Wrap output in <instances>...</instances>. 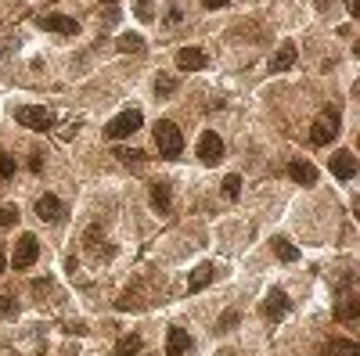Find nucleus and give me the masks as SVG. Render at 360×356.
I'll use <instances>...</instances> for the list:
<instances>
[{"instance_id":"f257e3e1","label":"nucleus","mask_w":360,"mask_h":356,"mask_svg":"<svg viewBox=\"0 0 360 356\" xmlns=\"http://www.w3.org/2000/svg\"><path fill=\"white\" fill-rule=\"evenodd\" d=\"M155 148H159V155L162 158H180V151H184V137H180V126L173 123V119H159L155 123Z\"/></svg>"},{"instance_id":"f03ea898","label":"nucleus","mask_w":360,"mask_h":356,"mask_svg":"<svg viewBox=\"0 0 360 356\" xmlns=\"http://www.w3.org/2000/svg\"><path fill=\"white\" fill-rule=\"evenodd\" d=\"M339 129H342L339 108H324V112H321V119L310 126V140H314L317 148H321V144H332V140L339 137Z\"/></svg>"},{"instance_id":"7ed1b4c3","label":"nucleus","mask_w":360,"mask_h":356,"mask_svg":"<svg viewBox=\"0 0 360 356\" xmlns=\"http://www.w3.org/2000/svg\"><path fill=\"white\" fill-rule=\"evenodd\" d=\"M140 123H145V116H140V108H127V112H119V116L105 126V137L108 140H123V137H130L140 129Z\"/></svg>"},{"instance_id":"20e7f679","label":"nucleus","mask_w":360,"mask_h":356,"mask_svg":"<svg viewBox=\"0 0 360 356\" xmlns=\"http://www.w3.org/2000/svg\"><path fill=\"white\" fill-rule=\"evenodd\" d=\"M14 123H22L29 129H51L54 126V112L40 108V105H22V108H14Z\"/></svg>"},{"instance_id":"39448f33","label":"nucleus","mask_w":360,"mask_h":356,"mask_svg":"<svg viewBox=\"0 0 360 356\" xmlns=\"http://www.w3.org/2000/svg\"><path fill=\"white\" fill-rule=\"evenodd\" d=\"M36 255H40V241H36V234H22L19 241H14L11 266H14V270H29V266L36 263Z\"/></svg>"},{"instance_id":"423d86ee","label":"nucleus","mask_w":360,"mask_h":356,"mask_svg":"<svg viewBox=\"0 0 360 356\" xmlns=\"http://www.w3.org/2000/svg\"><path fill=\"white\" fill-rule=\"evenodd\" d=\"M288 310H292V302H288V295L281 288H274L267 299H263V306H260V313L267 317L271 324H277V320H285L288 317Z\"/></svg>"},{"instance_id":"0eeeda50","label":"nucleus","mask_w":360,"mask_h":356,"mask_svg":"<svg viewBox=\"0 0 360 356\" xmlns=\"http://www.w3.org/2000/svg\"><path fill=\"white\" fill-rule=\"evenodd\" d=\"M328 169H332L335 180H353V176H357V155L353 151H332Z\"/></svg>"},{"instance_id":"6e6552de","label":"nucleus","mask_w":360,"mask_h":356,"mask_svg":"<svg viewBox=\"0 0 360 356\" xmlns=\"http://www.w3.org/2000/svg\"><path fill=\"white\" fill-rule=\"evenodd\" d=\"M198 158L206 162V166H216V162L224 158V140L213 134V129H206V134L198 137Z\"/></svg>"},{"instance_id":"1a4fd4ad","label":"nucleus","mask_w":360,"mask_h":356,"mask_svg":"<svg viewBox=\"0 0 360 356\" xmlns=\"http://www.w3.org/2000/svg\"><path fill=\"white\" fill-rule=\"evenodd\" d=\"M36 25L47 32H65V36H76L80 32V22L69 19V14H36Z\"/></svg>"},{"instance_id":"9d476101","label":"nucleus","mask_w":360,"mask_h":356,"mask_svg":"<svg viewBox=\"0 0 360 356\" xmlns=\"http://www.w3.org/2000/svg\"><path fill=\"white\" fill-rule=\"evenodd\" d=\"M61 213H65V209H61V198H58V194H40V198H36V216H40L43 223H58Z\"/></svg>"},{"instance_id":"9b49d317","label":"nucleus","mask_w":360,"mask_h":356,"mask_svg":"<svg viewBox=\"0 0 360 356\" xmlns=\"http://www.w3.org/2000/svg\"><path fill=\"white\" fill-rule=\"evenodd\" d=\"M151 209H155V213H162V216L173 213V191H169L166 180H155L151 184Z\"/></svg>"},{"instance_id":"f8f14e48","label":"nucleus","mask_w":360,"mask_h":356,"mask_svg":"<svg viewBox=\"0 0 360 356\" xmlns=\"http://www.w3.org/2000/svg\"><path fill=\"white\" fill-rule=\"evenodd\" d=\"M187 349H191V335H187L180 324H173V328L166 331V356H184Z\"/></svg>"},{"instance_id":"ddd939ff","label":"nucleus","mask_w":360,"mask_h":356,"mask_svg":"<svg viewBox=\"0 0 360 356\" xmlns=\"http://www.w3.org/2000/svg\"><path fill=\"white\" fill-rule=\"evenodd\" d=\"M335 317H339L342 324L360 320V295H357V291H342V299H339V306H335Z\"/></svg>"},{"instance_id":"4468645a","label":"nucleus","mask_w":360,"mask_h":356,"mask_svg":"<svg viewBox=\"0 0 360 356\" xmlns=\"http://www.w3.org/2000/svg\"><path fill=\"white\" fill-rule=\"evenodd\" d=\"M314 356H360V346L350 338H332V342H321Z\"/></svg>"},{"instance_id":"2eb2a0df","label":"nucleus","mask_w":360,"mask_h":356,"mask_svg":"<svg viewBox=\"0 0 360 356\" xmlns=\"http://www.w3.org/2000/svg\"><path fill=\"white\" fill-rule=\"evenodd\" d=\"M177 69L180 72L206 69V51H198V47H184V51H177Z\"/></svg>"},{"instance_id":"dca6fc26","label":"nucleus","mask_w":360,"mask_h":356,"mask_svg":"<svg viewBox=\"0 0 360 356\" xmlns=\"http://www.w3.org/2000/svg\"><path fill=\"white\" fill-rule=\"evenodd\" d=\"M213 278H216V266H213V263L195 266V270H191V278H187V291H191V295H198L202 288H209V284H213Z\"/></svg>"},{"instance_id":"f3484780","label":"nucleus","mask_w":360,"mask_h":356,"mask_svg":"<svg viewBox=\"0 0 360 356\" xmlns=\"http://www.w3.org/2000/svg\"><path fill=\"white\" fill-rule=\"evenodd\" d=\"M288 176H292L295 184H303V187H314L317 184V169L310 166V162H303V158L288 162Z\"/></svg>"},{"instance_id":"a211bd4d","label":"nucleus","mask_w":360,"mask_h":356,"mask_svg":"<svg viewBox=\"0 0 360 356\" xmlns=\"http://www.w3.org/2000/svg\"><path fill=\"white\" fill-rule=\"evenodd\" d=\"M292 65H295V43L288 40V43H281L277 54L271 58V72H288Z\"/></svg>"},{"instance_id":"6ab92c4d","label":"nucleus","mask_w":360,"mask_h":356,"mask_svg":"<svg viewBox=\"0 0 360 356\" xmlns=\"http://www.w3.org/2000/svg\"><path fill=\"white\" fill-rule=\"evenodd\" d=\"M116 43H119L123 54H140V51H145V36H140V32H123Z\"/></svg>"},{"instance_id":"aec40b11","label":"nucleus","mask_w":360,"mask_h":356,"mask_svg":"<svg viewBox=\"0 0 360 356\" xmlns=\"http://www.w3.org/2000/svg\"><path fill=\"white\" fill-rule=\"evenodd\" d=\"M274 252H277L281 263H299V249H295L288 238H274Z\"/></svg>"},{"instance_id":"412c9836","label":"nucleus","mask_w":360,"mask_h":356,"mask_svg":"<svg viewBox=\"0 0 360 356\" xmlns=\"http://www.w3.org/2000/svg\"><path fill=\"white\" fill-rule=\"evenodd\" d=\"M140 346H145V342H140V335H127V338H119V342H116V356H137Z\"/></svg>"},{"instance_id":"4be33fe9","label":"nucleus","mask_w":360,"mask_h":356,"mask_svg":"<svg viewBox=\"0 0 360 356\" xmlns=\"http://www.w3.org/2000/svg\"><path fill=\"white\" fill-rule=\"evenodd\" d=\"M173 90H177V79L173 76H166V72L155 76V94H159V97H173Z\"/></svg>"},{"instance_id":"5701e85b","label":"nucleus","mask_w":360,"mask_h":356,"mask_svg":"<svg viewBox=\"0 0 360 356\" xmlns=\"http://www.w3.org/2000/svg\"><path fill=\"white\" fill-rule=\"evenodd\" d=\"M238 194H242V176L238 173H231V176H224V198H238Z\"/></svg>"},{"instance_id":"b1692460","label":"nucleus","mask_w":360,"mask_h":356,"mask_svg":"<svg viewBox=\"0 0 360 356\" xmlns=\"http://www.w3.org/2000/svg\"><path fill=\"white\" fill-rule=\"evenodd\" d=\"M4 180H14V158L8 151H0V184Z\"/></svg>"},{"instance_id":"393cba45","label":"nucleus","mask_w":360,"mask_h":356,"mask_svg":"<svg viewBox=\"0 0 360 356\" xmlns=\"http://www.w3.org/2000/svg\"><path fill=\"white\" fill-rule=\"evenodd\" d=\"M234 328H238V313L234 310H227L220 320H216V331H234Z\"/></svg>"},{"instance_id":"a878e982","label":"nucleus","mask_w":360,"mask_h":356,"mask_svg":"<svg viewBox=\"0 0 360 356\" xmlns=\"http://www.w3.org/2000/svg\"><path fill=\"white\" fill-rule=\"evenodd\" d=\"M14 223H19V209L4 205V209H0V227H14Z\"/></svg>"},{"instance_id":"bb28decb","label":"nucleus","mask_w":360,"mask_h":356,"mask_svg":"<svg viewBox=\"0 0 360 356\" xmlns=\"http://www.w3.org/2000/svg\"><path fill=\"white\" fill-rule=\"evenodd\" d=\"M134 14H137L140 22H151V19H155V11H151L148 0H137V4H134Z\"/></svg>"},{"instance_id":"cd10ccee","label":"nucleus","mask_w":360,"mask_h":356,"mask_svg":"<svg viewBox=\"0 0 360 356\" xmlns=\"http://www.w3.org/2000/svg\"><path fill=\"white\" fill-rule=\"evenodd\" d=\"M19 313V302H14V295H0V317H14Z\"/></svg>"},{"instance_id":"c85d7f7f","label":"nucleus","mask_w":360,"mask_h":356,"mask_svg":"<svg viewBox=\"0 0 360 356\" xmlns=\"http://www.w3.org/2000/svg\"><path fill=\"white\" fill-rule=\"evenodd\" d=\"M116 158H119V162H145L148 155H140V151H130V148H119V151H116Z\"/></svg>"},{"instance_id":"c756f323","label":"nucleus","mask_w":360,"mask_h":356,"mask_svg":"<svg viewBox=\"0 0 360 356\" xmlns=\"http://www.w3.org/2000/svg\"><path fill=\"white\" fill-rule=\"evenodd\" d=\"M166 22H169V25H180V22H184V11H180V4H169V11H166Z\"/></svg>"},{"instance_id":"7c9ffc66","label":"nucleus","mask_w":360,"mask_h":356,"mask_svg":"<svg viewBox=\"0 0 360 356\" xmlns=\"http://www.w3.org/2000/svg\"><path fill=\"white\" fill-rule=\"evenodd\" d=\"M29 169H33V173H40V169H43V155H40V151L29 155Z\"/></svg>"},{"instance_id":"2f4dec72","label":"nucleus","mask_w":360,"mask_h":356,"mask_svg":"<svg viewBox=\"0 0 360 356\" xmlns=\"http://www.w3.org/2000/svg\"><path fill=\"white\" fill-rule=\"evenodd\" d=\"M231 0H202V8H209V11H216V8H227Z\"/></svg>"},{"instance_id":"473e14b6","label":"nucleus","mask_w":360,"mask_h":356,"mask_svg":"<svg viewBox=\"0 0 360 356\" xmlns=\"http://www.w3.org/2000/svg\"><path fill=\"white\" fill-rule=\"evenodd\" d=\"M4 270H8V255H4V241H0V278H4Z\"/></svg>"},{"instance_id":"72a5a7b5","label":"nucleus","mask_w":360,"mask_h":356,"mask_svg":"<svg viewBox=\"0 0 360 356\" xmlns=\"http://www.w3.org/2000/svg\"><path fill=\"white\" fill-rule=\"evenodd\" d=\"M350 14H353V19L360 14V0H350Z\"/></svg>"},{"instance_id":"f704fd0d","label":"nucleus","mask_w":360,"mask_h":356,"mask_svg":"<svg viewBox=\"0 0 360 356\" xmlns=\"http://www.w3.org/2000/svg\"><path fill=\"white\" fill-rule=\"evenodd\" d=\"M328 4H332V0H317V8H328Z\"/></svg>"},{"instance_id":"c9c22d12","label":"nucleus","mask_w":360,"mask_h":356,"mask_svg":"<svg viewBox=\"0 0 360 356\" xmlns=\"http://www.w3.org/2000/svg\"><path fill=\"white\" fill-rule=\"evenodd\" d=\"M101 4H116V0H101Z\"/></svg>"}]
</instances>
